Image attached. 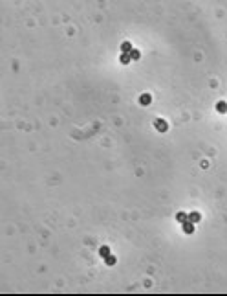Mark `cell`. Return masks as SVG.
I'll list each match as a JSON object with an SVG mask.
<instances>
[{
    "instance_id": "6da1fadb",
    "label": "cell",
    "mask_w": 227,
    "mask_h": 296,
    "mask_svg": "<svg viewBox=\"0 0 227 296\" xmlns=\"http://www.w3.org/2000/svg\"><path fill=\"white\" fill-rule=\"evenodd\" d=\"M154 125H156V129H158L159 132H165V131L168 129V125H167V122H165V120H161V118H158V120L154 122Z\"/></svg>"
},
{
    "instance_id": "7a4b0ae2",
    "label": "cell",
    "mask_w": 227,
    "mask_h": 296,
    "mask_svg": "<svg viewBox=\"0 0 227 296\" xmlns=\"http://www.w3.org/2000/svg\"><path fill=\"white\" fill-rule=\"evenodd\" d=\"M150 103H152V96H150V94H141V96H139V105L147 107V105H150Z\"/></svg>"
},
{
    "instance_id": "3957f363",
    "label": "cell",
    "mask_w": 227,
    "mask_h": 296,
    "mask_svg": "<svg viewBox=\"0 0 227 296\" xmlns=\"http://www.w3.org/2000/svg\"><path fill=\"white\" fill-rule=\"evenodd\" d=\"M183 232H185L187 235L194 234V223H192V221H185V223H183Z\"/></svg>"
},
{
    "instance_id": "277c9868",
    "label": "cell",
    "mask_w": 227,
    "mask_h": 296,
    "mask_svg": "<svg viewBox=\"0 0 227 296\" xmlns=\"http://www.w3.org/2000/svg\"><path fill=\"white\" fill-rule=\"evenodd\" d=\"M130 52H132V44L128 41L121 42V54H130Z\"/></svg>"
},
{
    "instance_id": "5b68a950",
    "label": "cell",
    "mask_w": 227,
    "mask_h": 296,
    "mask_svg": "<svg viewBox=\"0 0 227 296\" xmlns=\"http://www.w3.org/2000/svg\"><path fill=\"white\" fill-rule=\"evenodd\" d=\"M216 111H218L220 114H225V112H227V103H225L223 100L218 101V103H216Z\"/></svg>"
},
{
    "instance_id": "8992f818",
    "label": "cell",
    "mask_w": 227,
    "mask_h": 296,
    "mask_svg": "<svg viewBox=\"0 0 227 296\" xmlns=\"http://www.w3.org/2000/svg\"><path fill=\"white\" fill-rule=\"evenodd\" d=\"M176 221H178V223H181V224H183V223H185V221H189V215H187V213H185V212H178V213H176Z\"/></svg>"
},
{
    "instance_id": "52a82bcc",
    "label": "cell",
    "mask_w": 227,
    "mask_h": 296,
    "mask_svg": "<svg viewBox=\"0 0 227 296\" xmlns=\"http://www.w3.org/2000/svg\"><path fill=\"white\" fill-rule=\"evenodd\" d=\"M189 221H192V223L196 224V223H200V221H202V215H200L198 212H192V213H189Z\"/></svg>"
},
{
    "instance_id": "ba28073f",
    "label": "cell",
    "mask_w": 227,
    "mask_h": 296,
    "mask_svg": "<svg viewBox=\"0 0 227 296\" xmlns=\"http://www.w3.org/2000/svg\"><path fill=\"white\" fill-rule=\"evenodd\" d=\"M119 61H121V65H128L132 61V57H130V54H121L119 55Z\"/></svg>"
},
{
    "instance_id": "9c48e42d",
    "label": "cell",
    "mask_w": 227,
    "mask_h": 296,
    "mask_svg": "<svg viewBox=\"0 0 227 296\" xmlns=\"http://www.w3.org/2000/svg\"><path fill=\"white\" fill-rule=\"evenodd\" d=\"M104 261H106V265H108V267H114L117 259H116V256H112V254H110V256H106V258H104Z\"/></svg>"
},
{
    "instance_id": "30bf717a",
    "label": "cell",
    "mask_w": 227,
    "mask_h": 296,
    "mask_svg": "<svg viewBox=\"0 0 227 296\" xmlns=\"http://www.w3.org/2000/svg\"><path fill=\"white\" fill-rule=\"evenodd\" d=\"M99 254H101V258H106V256H110V248H108V246H101Z\"/></svg>"
},
{
    "instance_id": "8fae6325",
    "label": "cell",
    "mask_w": 227,
    "mask_h": 296,
    "mask_svg": "<svg viewBox=\"0 0 227 296\" xmlns=\"http://www.w3.org/2000/svg\"><path fill=\"white\" fill-rule=\"evenodd\" d=\"M130 57H132V61H137V59L141 57L139 50H136V48H132V52H130Z\"/></svg>"
}]
</instances>
